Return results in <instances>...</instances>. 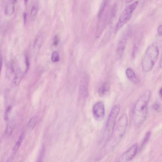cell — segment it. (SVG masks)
Listing matches in <instances>:
<instances>
[{"label":"cell","mask_w":162,"mask_h":162,"mask_svg":"<svg viewBox=\"0 0 162 162\" xmlns=\"http://www.w3.org/2000/svg\"><path fill=\"white\" fill-rule=\"evenodd\" d=\"M23 18L24 23L25 24L27 21V15L26 13H23Z\"/></svg>","instance_id":"obj_23"},{"label":"cell","mask_w":162,"mask_h":162,"mask_svg":"<svg viewBox=\"0 0 162 162\" xmlns=\"http://www.w3.org/2000/svg\"><path fill=\"white\" fill-rule=\"evenodd\" d=\"M162 88H161L159 92L160 97L161 98L162 97Z\"/></svg>","instance_id":"obj_24"},{"label":"cell","mask_w":162,"mask_h":162,"mask_svg":"<svg viewBox=\"0 0 162 162\" xmlns=\"http://www.w3.org/2000/svg\"><path fill=\"white\" fill-rule=\"evenodd\" d=\"M38 7L36 5H34L31 10V16L33 17H35L36 16L38 12Z\"/></svg>","instance_id":"obj_15"},{"label":"cell","mask_w":162,"mask_h":162,"mask_svg":"<svg viewBox=\"0 0 162 162\" xmlns=\"http://www.w3.org/2000/svg\"><path fill=\"white\" fill-rule=\"evenodd\" d=\"M121 110L120 105L117 104L111 109L109 115L104 131L105 137L107 142L110 139L113 133L116 119Z\"/></svg>","instance_id":"obj_4"},{"label":"cell","mask_w":162,"mask_h":162,"mask_svg":"<svg viewBox=\"0 0 162 162\" xmlns=\"http://www.w3.org/2000/svg\"><path fill=\"white\" fill-rule=\"evenodd\" d=\"M127 42V39L124 38L119 41L117 44L116 51V58L117 60L121 59L124 52Z\"/></svg>","instance_id":"obj_8"},{"label":"cell","mask_w":162,"mask_h":162,"mask_svg":"<svg viewBox=\"0 0 162 162\" xmlns=\"http://www.w3.org/2000/svg\"><path fill=\"white\" fill-rule=\"evenodd\" d=\"M151 93L150 90L146 91L135 104L132 111L134 123L136 127L141 125L147 117L148 105L150 101Z\"/></svg>","instance_id":"obj_1"},{"label":"cell","mask_w":162,"mask_h":162,"mask_svg":"<svg viewBox=\"0 0 162 162\" xmlns=\"http://www.w3.org/2000/svg\"><path fill=\"white\" fill-rule=\"evenodd\" d=\"M160 68H161V66H162V64H161L162 59H161L160 61Z\"/></svg>","instance_id":"obj_26"},{"label":"cell","mask_w":162,"mask_h":162,"mask_svg":"<svg viewBox=\"0 0 162 162\" xmlns=\"http://www.w3.org/2000/svg\"><path fill=\"white\" fill-rule=\"evenodd\" d=\"M14 127H15V124L13 122H11L9 123L8 125H7L6 131L5 133L6 134L8 135H10L12 133Z\"/></svg>","instance_id":"obj_12"},{"label":"cell","mask_w":162,"mask_h":162,"mask_svg":"<svg viewBox=\"0 0 162 162\" xmlns=\"http://www.w3.org/2000/svg\"><path fill=\"white\" fill-rule=\"evenodd\" d=\"M138 149V144H134L122 154L119 160V161L125 162L131 160L135 157Z\"/></svg>","instance_id":"obj_6"},{"label":"cell","mask_w":162,"mask_h":162,"mask_svg":"<svg viewBox=\"0 0 162 162\" xmlns=\"http://www.w3.org/2000/svg\"><path fill=\"white\" fill-rule=\"evenodd\" d=\"M28 0H25V4H26L28 2Z\"/></svg>","instance_id":"obj_27"},{"label":"cell","mask_w":162,"mask_h":162,"mask_svg":"<svg viewBox=\"0 0 162 162\" xmlns=\"http://www.w3.org/2000/svg\"><path fill=\"white\" fill-rule=\"evenodd\" d=\"M93 114L95 118L101 120L103 119L104 116L105 110L104 105L103 103L99 101L96 103L93 108Z\"/></svg>","instance_id":"obj_7"},{"label":"cell","mask_w":162,"mask_h":162,"mask_svg":"<svg viewBox=\"0 0 162 162\" xmlns=\"http://www.w3.org/2000/svg\"><path fill=\"white\" fill-rule=\"evenodd\" d=\"M51 60L54 62H58L59 61V54L57 52L54 51L52 53Z\"/></svg>","instance_id":"obj_16"},{"label":"cell","mask_w":162,"mask_h":162,"mask_svg":"<svg viewBox=\"0 0 162 162\" xmlns=\"http://www.w3.org/2000/svg\"><path fill=\"white\" fill-rule=\"evenodd\" d=\"M24 134L23 133L20 136L18 140V141L15 146H14L13 149V150L14 152L15 153L18 149L21 144L24 137Z\"/></svg>","instance_id":"obj_14"},{"label":"cell","mask_w":162,"mask_h":162,"mask_svg":"<svg viewBox=\"0 0 162 162\" xmlns=\"http://www.w3.org/2000/svg\"><path fill=\"white\" fill-rule=\"evenodd\" d=\"M128 121V117L125 114L120 117L115 130H114L112 136L107 143L111 142L112 147L117 145L124 135L127 127Z\"/></svg>","instance_id":"obj_3"},{"label":"cell","mask_w":162,"mask_h":162,"mask_svg":"<svg viewBox=\"0 0 162 162\" xmlns=\"http://www.w3.org/2000/svg\"><path fill=\"white\" fill-rule=\"evenodd\" d=\"M158 32L160 36H161L162 33V26L161 25L158 26L157 29Z\"/></svg>","instance_id":"obj_22"},{"label":"cell","mask_w":162,"mask_h":162,"mask_svg":"<svg viewBox=\"0 0 162 162\" xmlns=\"http://www.w3.org/2000/svg\"><path fill=\"white\" fill-rule=\"evenodd\" d=\"M160 104L158 103L154 104L153 106V109L156 111H157L159 110L160 108Z\"/></svg>","instance_id":"obj_20"},{"label":"cell","mask_w":162,"mask_h":162,"mask_svg":"<svg viewBox=\"0 0 162 162\" xmlns=\"http://www.w3.org/2000/svg\"><path fill=\"white\" fill-rule=\"evenodd\" d=\"M159 54L158 47L152 45L147 49L142 61V68L145 72L150 71L157 60Z\"/></svg>","instance_id":"obj_2"},{"label":"cell","mask_w":162,"mask_h":162,"mask_svg":"<svg viewBox=\"0 0 162 162\" xmlns=\"http://www.w3.org/2000/svg\"><path fill=\"white\" fill-rule=\"evenodd\" d=\"M137 48L136 46H135L134 47L132 53V58H134L135 57L137 51Z\"/></svg>","instance_id":"obj_21"},{"label":"cell","mask_w":162,"mask_h":162,"mask_svg":"<svg viewBox=\"0 0 162 162\" xmlns=\"http://www.w3.org/2000/svg\"><path fill=\"white\" fill-rule=\"evenodd\" d=\"M133 0H126L125 2L127 3H128L131 2Z\"/></svg>","instance_id":"obj_25"},{"label":"cell","mask_w":162,"mask_h":162,"mask_svg":"<svg viewBox=\"0 0 162 162\" xmlns=\"http://www.w3.org/2000/svg\"><path fill=\"white\" fill-rule=\"evenodd\" d=\"M15 11V7L13 3L10 2L7 4L5 10V13L6 15H11Z\"/></svg>","instance_id":"obj_11"},{"label":"cell","mask_w":162,"mask_h":162,"mask_svg":"<svg viewBox=\"0 0 162 162\" xmlns=\"http://www.w3.org/2000/svg\"><path fill=\"white\" fill-rule=\"evenodd\" d=\"M110 89V84L107 82L103 83L98 90V94L101 97L107 96L109 93Z\"/></svg>","instance_id":"obj_9"},{"label":"cell","mask_w":162,"mask_h":162,"mask_svg":"<svg viewBox=\"0 0 162 162\" xmlns=\"http://www.w3.org/2000/svg\"><path fill=\"white\" fill-rule=\"evenodd\" d=\"M11 110V107H8L7 108L5 113V121L8 120V115L9 113V112Z\"/></svg>","instance_id":"obj_19"},{"label":"cell","mask_w":162,"mask_h":162,"mask_svg":"<svg viewBox=\"0 0 162 162\" xmlns=\"http://www.w3.org/2000/svg\"><path fill=\"white\" fill-rule=\"evenodd\" d=\"M138 2L135 3L128 6L124 10L120 17L115 31V33H117L121 28L130 20L133 12L134 11L138 5Z\"/></svg>","instance_id":"obj_5"},{"label":"cell","mask_w":162,"mask_h":162,"mask_svg":"<svg viewBox=\"0 0 162 162\" xmlns=\"http://www.w3.org/2000/svg\"><path fill=\"white\" fill-rule=\"evenodd\" d=\"M36 122L37 119L36 117H33L31 119L29 122V126L31 128H33L36 125Z\"/></svg>","instance_id":"obj_17"},{"label":"cell","mask_w":162,"mask_h":162,"mask_svg":"<svg viewBox=\"0 0 162 162\" xmlns=\"http://www.w3.org/2000/svg\"><path fill=\"white\" fill-rule=\"evenodd\" d=\"M125 73L127 77L131 81L134 83L138 82L136 74L132 69L130 68H127L126 70Z\"/></svg>","instance_id":"obj_10"},{"label":"cell","mask_w":162,"mask_h":162,"mask_svg":"<svg viewBox=\"0 0 162 162\" xmlns=\"http://www.w3.org/2000/svg\"><path fill=\"white\" fill-rule=\"evenodd\" d=\"M59 37L58 35H56L54 38L53 45L55 46H57L59 43Z\"/></svg>","instance_id":"obj_18"},{"label":"cell","mask_w":162,"mask_h":162,"mask_svg":"<svg viewBox=\"0 0 162 162\" xmlns=\"http://www.w3.org/2000/svg\"><path fill=\"white\" fill-rule=\"evenodd\" d=\"M151 132L148 131L147 132L142 142L141 149H142L145 146L148 142L149 141L151 136Z\"/></svg>","instance_id":"obj_13"}]
</instances>
